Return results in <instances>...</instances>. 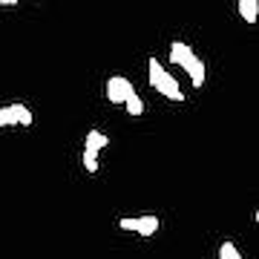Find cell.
I'll list each match as a JSON object with an SVG mask.
<instances>
[{
    "label": "cell",
    "mask_w": 259,
    "mask_h": 259,
    "mask_svg": "<svg viewBox=\"0 0 259 259\" xmlns=\"http://www.w3.org/2000/svg\"><path fill=\"white\" fill-rule=\"evenodd\" d=\"M170 61H173L176 66H182L185 75H190V83H193L196 90L204 87L207 66H204V61L193 52V47H187L185 40H173V44H170Z\"/></svg>",
    "instance_id": "obj_1"
},
{
    "label": "cell",
    "mask_w": 259,
    "mask_h": 259,
    "mask_svg": "<svg viewBox=\"0 0 259 259\" xmlns=\"http://www.w3.org/2000/svg\"><path fill=\"white\" fill-rule=\"evenodd\" d=\"M147 78H150V87L156 90L161 98H170V101H185V93L173 75L167 72L158 58H150L147 61Z\"/></svg>",
    "instance_id": "obj_2"
},
{
    "label": "cell",
    "mask_w": 259,
    "mask_h": 259,
    "mask_svg": "<svg viewBox=\"0 0 259 259\" xmlns=\"http://www.w3.org/2000/svg\"><path fill=\"white\" fill-rule=\"evenodd\" d=\"M118 228L121 231H130V233H139V236H156L161 222H158L156 213H141V216H124V219H118Z\"/></svg>",
    "instance_id": "obj_3"
},
{
    "label": "cell",
    "mask_w": 259,
    "mask_h": 259,
    "mask_svg": "<svg viewBox=\"0 0 259 259\" xmlns=\"http://www.w3.org/2000/svg\"><path fill=\"white\" fill-rule=\"evenodd\" d=\"M110 144V139L101 130H90L87 133V144H83V170L87 173H98V153Z\"/></svg>",
    "instance_id": "obj_4"
},
{
    "label": "cell",
    "mask_w": 259,
    "mask_h": 259,
    "mask_svg": "<svg viewBox=\"0 0 259 259\" xmlns=\"http://www.w3.org/2000/svg\"><path fill=\"white\" fill-rule=\"evenodd\" d=\"M32 127L35 124V115L26 104H9V107H0V127Z\"/></svg>",
    "instance_id": "obj_5"
},
{
    "label": "cell",
    "mask_w": 259,
    "mask_h": 259,
    "mask_svg": "<svg viewBox=\"0 0 259 259\" xmlns=\"http://www.w3.org/2000/svg\"><path fill=\"white\" fill-rule=\"evenodd\" d=\"M136 93V87L124 78V75H112L107 78V101L110 104H124L127 101V95Z\"/></svg>",
    "instance_id": "obj_6"
},
{
    "label": "cell",
    "mask_w": 259,
    "mask_h": 259,
    "mask_svg": "<svg viewBox=\"0 0 259 259\" xmlns=\"http://www.w3.org/2000/svg\"><path fill=\"white\" fill-rule=\"evenodd\" d=\"M239 18L248 23V26H253L259 18V0H239Z\"/></svg>",
    "instance_id": "obj_7"
},
{
    "label": "cell",
    "mask_w": 259,
    "mask_h": 259,
    "mask_svg": "<svg viewBox=\"0 0 259 259\" xmlns=\"http://www.w3.org/2000/svg\"><path fill=\"white\" fill-rule=\"evenodd\" d=\"M124 107H127V112L133 115V118H139L141 112H144V98H141L139 93L127 95V101H124Z\"/></svg>",
    "instance_id": "obj_8"
},
{
    "label": "cell",
    "mask_w": 259,
    "mask_h": 259,
    "mask_svg": "<svg viewBox=\"0 0 259 259\" xmlns=\"http://www.w3.org/2000/svg\"><path fill=\"white\" fill-rule=\"evenodd\" d=\"M219 259H242V253L233 242H222L219 245Z\"/></svg>",
    "instance_id": "obj_9"
},
{
    "label": "cell",
    "mask_w": 259,
    "mask_h": 259,
    "mask_svg": "<svg viewBox=\"0 0 259 259\" xmlns=\"http://www.w3.org/2000/svg\"><path fill=\"white\" fill-rule=\"evenodd\" d=\"M15 3H20V0H0V6H15Z\"/></svg>",
    "instance_id": "obj_10"
}]
</instances>
